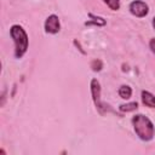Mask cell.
Returning a JSON list of instances; mask_svg holds the SVG:
<instances>
[{"instance_id": "cell-1", "label": "cell", "mask_w": 155, "mask_h": 155, "mask_svg": "<svg viewBox=\"0 0 155 155\" xmlns=\"http://www.w3.org/2000/svg\"><path fill=\"white\" fill-rule=\"evenodd\" d=\"M132 125H133L134 132L139 139H142L144 142H149L154 138V134H155L154 124L145 115H143V114L134 115L132 117Z\"/></svg>"}, {"instance_id": "cell-2", "label": "cell", "mask_w": 155, "mask_h": 155, "mask_svg": "<svg viewBox=\"0 0 155 155\" xmlns=\"http://www.w3.org/2000/svg\"><path fill=\"white\" fill-rule=\"evenodd\" d=\"M10 35L15 42V57L16 58H22L27 50H28V35L25 33V30L18 25V24H13L10 28Z\"/></svg>"}, {"instance_id": "cell-3", "label": "cell", "mask_w": 155, "mask_h": 155, "mask_svg": "<svg viewBox=\"0 0 155 155\" xmlns=\"http://www.w3.org/2000/svg\"><path fill=\"white\" fill-rule=\"evenodd\" d=\"M128 10H130V12H131L133 16L139 17V18L145 17V16L148 15V12H149L148 5H147L144 1H142V0H133V1L130 4Z\"/></svg>"}, {"instance_id": "cell-4", "label": "cell", "mask_w": 155, "mask_h": 155, "mask_svg": "<svg viewBox=\"0 0 155 155\" xmlns=\"http://www.w3.org/2000/svg\"><path fill=\"white\" fill-rule=\"evenodd\" d=\"M90 87H91V94H92V99H93V103H94L96 108L99 110V113H103L104 105L101 102V85H99V81L97 79H92L91 84H90Z\"/></svg>"}, {"instance_id": "cell-5", "label": "cell", "mask_w": 155, "mask_h": 155, "mask_svg": "<svg viewBox=\"0 0 155 155\" xmlns=\"http://www.w3.org/2000/svg\"><path fill=\"white\" fill-rule=\"evenodd\" d=\"M61 29L59 18L56 15H50L45 21V31L48 34H57Z\"/></svg>"}, {"instance_id": "cell-6", "label": "cell", "mask_w": 155, "mask_h": 155, "mask_svg": "<svg viewBox=\"0 0 155 155\" xmlns=\"http://www.w3.org/2000/svg\"><path fill=\"white\" fill-rule=\"evenodd\" d=\"M142 103L148 108H155V96L149 91H142Z\"/></svg>"}, {"instance_id": "cell-7", "label": "cell", "mask_w": 155, "mask_h": 155, "mask_svg": "<svg viewBox=\"0 0 155 155\" xmlns=\"http://www.w3.org/2000/svg\"><path fill=\"white\" fill-rule=\"evenodd\" d=\"M88 17L91 18V21L86 22L85 25H97V27H103L107 24V21L99 16H94L93 13H88Z\"/></svg>"}, {"instance_id": "cell-8", "label": "cell", "mask_w": 155, "mask_h": 155, "mask_svg": "<svg viewBox=\"0 0 155 155\" xmlns=\"http://www.w3.org/2000/svg\"><path fill=\"white\" fill-rule=\"evenodd\" d=\"M117 93H119V96H120L122 99H128V98H131V96H132V88H131L128 85H122V86H120Z\"/></svg>"}, {"instance_id": "cell-9", "label": "cell", "mask_w": 155, "mask_h": 155, "mask_svg": "<svg viewBox=\"0 0 155 155\" xmlns=\"http://www.w3.org/2000/svg\"><path fill=\"white\" fill-rule=\"evenodd\" d=\"M137 108H138V103H137V102H131V103L121 104V105L119 107V109H120L121 111H125V113H127V111H133V110H136Z\"/></svg>"}, {"instance_id": "cell-10", "label": "cell", "mask_w": 155, "mask_h": 155, "mask_svg": "<svg viewBox=\"0 0 155 155\" xmlns=\"http://www.w3.org/2000/svg\"><path fill=\"white\" fill-rule=\"evenodd\" d=\"M105 4H107V6L110 8V10H113V11H116V10H119L120 8V0H103Z\"/></svg>"}, {"instance_id": "cell-11", "label": "cell", "mask_w": 155, "mask_h": 155, "mask_svg": "<svg viewBox=\"0 0 155 155\" xmlns=\"http://www.w3.org/2000/svg\"><path fill=\"white\" fill-rule=\"evenodd\" d=\"M91 68L93 71H101L103 68V62L101 59H93L91 62Z\"/></svg>"}, {"instance_id": "cell-12", "label": "cell", "mask_w": 155, "mask_h": 155, "mask_svg": "<svg viewBox=\"0 0 155 155\" xmlns=\"http://www.w3.org/2000/svg\"><path fill=\"white\" fill-rule=\"evenodd\" d=\"M149 47H150V51L155 54V38H153V39L149 41Z\"/></svg>"}, {"instance_id": "cell-13", "label": "cell", "mask_w": 155, "mask_h": 155, "mask_svg": "<svg viewBox=\"0 0 155 155\" xmlns=\"http://www.w3.org/2000/svg\"><path fill=\"white\" fill-rule=\"evenodd\" d=\"M151 23H153V28H154V29H155V17H154V18H153V22H151Z\"/></svg>"}]
</instances>
